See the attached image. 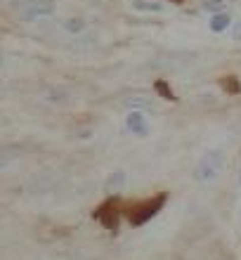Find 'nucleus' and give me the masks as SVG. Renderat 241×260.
<instances>
[{
	"mask_svg": "<svg viewBox=\"0 0 241 260\" xmlns=\"http://www.w3.org/2000/svg\"><path fill=\"white\" fill-rule=\"evenodd\" d=\"M203 7H206V10H211V12H220L222 7H225V3H222V0H206V3H203Z\"/></svg>",
	"mask_w": 241,
	"mask_h": 260,
	"instance_id": "12",
	"label": "nucleus"
},
{
	"mask_svg": "<svg viewBox=\"0 0 241 260\" xmlns=\"http://www.w3.org/2000/svg\"><path fill=\"white\" fill-rule=\"evenodd\" d=\"M220 85L227 92H232V95H236V92H241V85H239V81H236L234 76H222V81H220Z\"/></svg>",
	"mask_w": 241,
	"mask_h": 260,
	"instance_id": "10",
	"label": "nucleus"
},
{
	"mask_svg": "<svg viewBox=\"0 0 241 260\" xmlns=\"http://www.w3.org/2000/svg\"><path fill=\"white\" fill-rule=\"evenodd\" d=\"M163 204H165V194H159V197H154V199H145V201L130 206L128 220H130L132 225H145L147 220L154 218V215L163 208Z\"/></svg>",
	"mask_w": 241,
	"mask_h": 260,
	"instance_id": "2",
	"label": "nucleus"
},
{
	"mask_svg": "<svg viewBox=\"0 0 241 260\" xmlns=\"http://www.w3.org/2000/svg\"><path fill=\"white\" fill-rule=\"evenodd\" d=\"M232 24V19H229L227 12H218L211 17V21H208V26H211V31L213 34H222V31H227V26Z\"/></svg>",
	"mask_w": 241,
	"mask_h": 260,
	"instance_id": "6",
	"label": "nucleus"
},
{
	"mask_svg": "<svg viewBox=\"0 0 241 260\" xmlns=\"http://www.w3.org/2000/svg\"><path fill=\"white\" fill-rule=\"evenodd\" d=\"M239 220H241V208H239Z\"/></svg>",
	"mask_w": 241,
	"mask_h": 260,
	"instance_id": "15",
	"label": "nucleus"
},
{
	"mask_svg": "<svg viewBox=\"0 0 241 260\" xmlns=\"http://www.w3.org/2000/svg\"><path fill=\"white\" fill-rule=\"evenodd\" d=\"M62 28L66 34H83V31H85V21L83 19H66L62 24Z\"/></svg>",
	"mask_w": 241,
	"mask_h": 260,
	"instance_id": "9",
	"label": "nucleus"
},
{
	"mask_svg": "<svg viewBox=\"0 0 241 260\" xmlns=\"http://www.w3.org/2000/svg\"><path fill=\"white\" fill-rule=\"evenodd\" d=\"M17 14H19L21 19L26 21H38V19H48L52 14L57 12V5L52 0H26V3H21V5L14 7Z\"/></svg>",
	"mask_w": 241,
	"mask_h": 260,
	"instance_id": "3",
	"label": "nucleus"
},
{
	"mask_svg": "<svg viewBox=\"0 0 241 260\" xmlns=\"http://www.w3.org/2000/svg\"><path fill=\"white\" fill-rule=\"evenodd\" d=\"M95 3H97V0H95Z\"/></svg>",
	"mask_w": 241,
	"mask_h": 260,
	"instance_id": "16",
	"label": "nucleus"
},
{
	"mask_svg": "<svg viewBox=\"0 0 241 260\" xmlns=\"http://www.w3.org/2000/svg\"><path fill=\"white\" fill-rule=\"evenodd\" d=\"M130 7L132 10H140V12H163L165 10L161 3H154V0H132Z\"/></svg>",
	"mask_w": 241,
	"mask_h": 260,
	"instance_id": "7",
	"label": "nucleus"
},
{
	"mask_svg": "<svg viewBox=\"0 0 241 260\" xmlns=\"http://www.w3.org/2000/svg\"><path fill=\"white\" fill-rule=\"evenodd\" d=\"M225 168V154L220 149H211L199 158V164L194 168V178L199 182H211L222 173Z\"/></svg>",
	"mask_w": 241,
	"mask_h": 260,
	"instance_id": "1",
	"label": "nucleus"
},
{
	"mask_svg": "<svg viewBox=\"0 0 241 260\" xmlns=\"http://www.w3.org/2000/svg\"><path fill=\"white\" fill-rule=\"evenodd\" d=\"M125 130L132 133L137 137H147L149 135V121H147V114L142 109H130L125 114Z\"/></svg>",
	"mask_w": 241,
	"mask_h": 260,
	"instance_id": "4",
	"label": "nucleus"
},
{
	"mask_svg": "<svg viewBox=\"0 0 241 260\" xmlns=\"http://www.w3.org/2000/svg\"><path fill=\"white\" fill-rule=\"evenodd\" d=\"M92 218L97 222H102L107 230H116L118 227V201H107L104 206H99L95 213H92Z\"/></svg>",
	"mask_w": 241,
	"mask_h": 260,
	"instance_id": "5",
	"label": "nucleus"
},
{
	"mask_svg": "<svg viewBox=\"0 0 241 260\" xmlns=\"http://www.w3.org/2000/svg\"><path fill=\"white\" fill-rule=\"evenodd\" d=\"M232 38H234L236 43H241V21H236V24H234V31H232Z\"/></svg>",
	"mask_w": 241,
	"mask_h": 260,
	"instance_id": "13",
	"label": "nucleus"
},
{
	"mask_svg": "<svg viewBox=\"0 0 241 260\" xmlns=\"http://www.w3.org/2000/svg\"><path fill=\"white\" fill-rule=\"evenodd\" d=\"M239 185H241V173H239Z\"/></svg>",
	"mask_w": 241,
	"mask_h": 260,
	"instance_id": "14",
	"label": "nucleus"
},
{
	"mask_svg": "<svg viewBox=\"0 0 241 260\" xmlns=\"http://www.w3.org/2000/svg\"><path fill=\"white\" fill-rule=\"evenodd\" d=\"M123 185H125V173L118 171V173H114V175L107 180V185H104V187H107V192H118Z\"/></svg>",
	"mask_w": 241,
	"mask_h": 260,
	"instance_id": "8",
	"label": "nucleus"
},
{
	"mask_svg": "<svg viewBox=\"0 0 241 260\" xmlns=\"http://www.w3.org/2000/svg\"><path fill=\"white\" fill-rule=\"evenodd\" d=\"M156 92H159L163 100H175V92L168 88V83L165 81H156Z\"/></svg>",
	"mask_w": 241,
	"mask_h": 260,
	"instance_id": "11",
	"label": "nucleus"
}]
</instances>
